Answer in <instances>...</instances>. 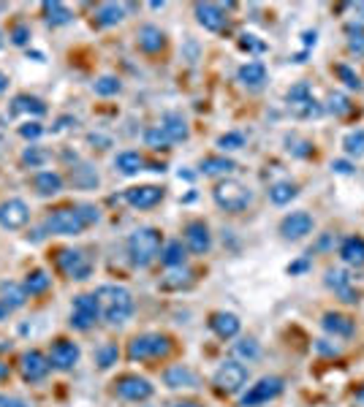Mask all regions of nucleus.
I'll list each match as a JSON object with an SVG mask.
<instances>
[{
	"label": "nucleus",
	"mask_w": 364,
	"mask_h": 407,
	"mask_svg": "<svg viewBox=\"0 0 364 407\" xmlns=\"http://www.w3.org/2000/svg\"><path fill=\"white\" fill-rule=\"evenodd\" d=\"M332 169H335L337 174H351V171H354V166H351L348 160H335V163H332Z\"/></svg>",
	"instance_id": "nucleus-53"
},
{
	"label": "nucleus",
	"mask_w": 364,
	"mask_h": 407,
	"mask_svg": "<svg viewBox=\"0 0 364 407\" xmlns=\"http://www.w3.org/2000/svg\"><path fill=\"white\" fill-rule=\"evenodd\" d=\"M213 383H215V388L220 394H239L245 388V383H247V367L234 361V358H228V361H223L218 367Z\"/></svg>",
	"instance_id": "nucleus-7"
},
{
	"label": "nucleus",
	"mask_w": 364,
	"mask_h": 407,
	"mask_svg": "<svg viewBox=\"0 0 364 407\" xmlns=\"http://www.w3.org/2000/svg\"><path fill=\"white\" fill-rule=\"evenodd\" d=\"M185 258H188V247L180 242V239H171L163 245L160 250V264L169 267V269H177V267H185Z\"/></svg>",
	"instance_id": "nucleus-26"
},
{
	"label": "nucleus",
	"mask_w": 364,
	"mask_h": 407,
	"mask_svg": "<svg viewBox=\"0 0 364 407\" xmlns=\"http://www.w3.org/2000/svg\"><path fill=\"white\" fill-rule=\"evenodd\" d=\"M239 47H242L245 52H264V49H267V44L258 41L256 36H242V38H239Z\"/></svg>",
	"instance_id": "nucleus-51"
},
{
	"label": "nucleus",
	"mask_w": 364,
	"mask_h": 407,
	"mask_svg": "<svg viewBox=\"0 0 364 407\" xmlns=\"http://www.w3.org/2000/svg\"><path fill=\"white\" fill-rule=\"evenodd\" d=\"M321 326H324V332L326 334H332V337H354V321L348 318V315H343V312H326L324 318H321Z\"/></svg>",
	"instance_id": "nucleus-20"
},
{
	"label": "nucleus",
	"mask_w": 364,
	"mask_h": 407,
	"mask_svg": "<svg viewBox=\"0 0 364 407\" xmlns=\"http://www.w3.org/2000/svg\"><path fill=\"white\" fill-rule=\"evenodd\" d=\"M117 358H120V347H117L114 342L101 345V347H98V353H95V361H98V367H101V369L114 367V364H117Z\"/></svg>",
	"instance_id": "nucleus-39"
},
{
	"label": "nucleus",
	"mask_w": 364,
	"mask_h": 407,
	"mask_svg": "<svg viewBox=\"0 0 364 407\" xmlns=\"http://www.w3.org/2000/svg\"><path fill=\"white\" fill-rule=\"evenodd\" d=\"M160 128H163V134L171 138V144L174 141H185L188 138V123H185V117L182 114H177V112H169V114H163V120H160Z\"/></svg>",
	"instance_id": "nucleus-28"
},
{
	"label": "nucleus",
	"mask_w": 364,
	"mask_h": 407,
	"mask_svg": "<svg viewBox=\"0 0 364 407\" xmlns=\"http://www.w3.org/2000/svg\"><path fill=\"white\" fill-rule=\"evenodd\" d=\"M95 296H98V304H101V312H104L106 323L120 326V323H125L131 318L134 296H131L128 288H123V285H101L95 291Z\"/></svg>",
	"instance_id": "nucleus-1"
},
{
	"label": "nucleus",
	"mask_w": 364,
	"mask_h": 407,
	"mask_svg": "<svg viewBox=\"0 0 364 407\" xmlns=\"http://www.w3.org/2000/svg\"><path fill=\"white\" fill-rule=\"evenodd\" d=\"M174 407H202L199 402H180V405H174Z\"/></svg>",
	"instance_id": "nucleus-59"
},
{
	"label": "nucleus",
	"mask_w": 364,
	"mask_h": 407,
	"mask_svg": "<svg viewBox=\"0 0 364 407\" xmlns=\"http://www.w3.org/2000/svg\"><path fill=\"white\" fill-rule=\"evenodd\" d=\"M302 38H304V47H315V30L302 33Z\"/></svg>",
	"instance_id": "nucleus-54"
},
{
	"label": "nucleus",
	"mask_w": 364,
	"mask_h": 407,
	"mask_svg": "<svg viewBox=\"0 0 364 407\" xmlns=\"http://www.w3.org/2000/svg\"><path fill=\"white\" fill-rule=\"evenodd\" d=\"M41 8H44V14H47V22L55 25V27H58V25H69V22L73 19V14L60 3V0H47Z\"/></svg>",
	"instance_id": "nucleus-36"
},
{
	"label": "nucleus",
	"mask_w": 364,
	"mask_h": 407,
	"mask_svg": "<svg viewBox=\"0 0 364 407\" xmlns=\"http://www.w3.org/2000/svg\"><path fill=\"white\" fill-rule=\"evenodd\" d=\"M313 228H315V220L307 212H291V214H286L280 220V236L289 239V242L304 239L307 234H313Z\"/></svg>",
	"instance_id": "nucleus-14"
},
{
	"label": "nucleus",
	"mask_w": 364,
	"mask_h": 407,
	"mask_svg": "<svg viewBox=\"0 0 364 407\" xmlns=\"http://www.w3.org/2000/svg\"><path fill=\"white\" fill-rule=\"evenodd\" d=\"M30 220V209L22 199H8L0 204V225L5 231H19L22 225H27Z\"/></svg>",
	"instance_id": "nucleus-16"
},
{
	"label": "nucleus",
	"mask_w": 364,
	"mask_h": 407,
	"mask_svg": "<svg viewBox=\"0 0 364 407\" xmlns=\"http://www.w3.org/2000/svg\"><path fill=\"white\" fill-rule=\"evenodd\" d=\"M196 19L210 33H220L226 27V22H228L223 5H218V3H196Z\"/></svg>",
	"instance_id": "nucleus-17"
},
{
	"label": "nucleus",
	"mask_w": 364,
	"mask_h": 407,
	"mask_svg": "<svg viewBox=\"0 0 364 407\" xmlns=\"http://www.w3.org/2000/svg\"><path fill=\"white\" fill-rule=\"evenodd\" d=\"M302 269H307V264H304V261H299V264L289 267V271H291V274H296V271H302Z\"/></svg>",
	"instance_id": "nucleus-57"
},
{
	"label": "nucleus",
	"mask_w": 364,
	"mask_h": 407,
	"mask_svg": "<svg viewBox=\"0 0 364 407\" xmlns=\"http://www.w3.org/2000/svg\"><path fill=\"white\" fill-rule=\"evenodd\" d=\"M11 312H14V310H11V307H5V304L0 301V321H8V315H11Z\"/></svg>",
	"instance_id": "nucleus-56"
},
{
	"label": "nucleus",
	"mask_w": 364,
	"mask_h": 407,
	"mask_svg": "<svg viewBox=\"0 0 364 407\" xmlns=\"http://www.w3.org/2000/svg\"><path fill=\"white\" fill-rule=\"evenodd\" d=\"M166 47V36H163V30L160 27H155V25H145L142 30H139V49L147 52V55H155V52H160Z\"/></svg>",
	"instance_id": "nucleus-24"
},
{
	"label": "nucleus",
	"mask_w": 364,
	"mask_h": 407,
	"mask_svg": "<svg viewBox=\"0 0 364 407\" xmlns=\"http://www.w3.org/2000/svg\"><path fill=\"white\" fill-rule=\"evenodd\" d=\"M95 19H98V25H104V27L120 25V22L125 19V5H120V3H101L98 11H95Z\"/></svg>",
	"instance_id": "nucleus-33"
},
{
	"label": "nucleus",
	"mask_w": 364,
	"mask_h": 407,
	"mask_svg": "<svg viewBox=\"0 0 364 407\" xmlns=\"http://www.w3.org/2000/svg\"><path fill=\"white\" fill-rule=\"evenodd\" d=\"M47 160H49V152L41 149V147H27V149L22 152V163L30 166V169H41Z\"/></svg>",
	"instance_id": "nucleus-43"
},
{
	"label": "nucleus",
	"mask_w": 364,
	"mask_h": 407,
	"mask_svg": "<svg viewBox=\"0 0 364 407\" xmlns=\"http://www.w3.org/2000/svg\"><path fill=\"white\" fill-rule=\"evenodd\" d=\"M145 144L152 147V149H169V147H171V138L163 134L160 125H152V128L145 131Z\"/></svg>",
	"instance_id": "nucleus-42"
},
{
	"label": "nucleus",
	"mask_w": 364,
	"mask_h": 407,
	"mask_svg": "<svg viewBox=\"0 0 364 407\" xmlns=\"http://www.w3.org/2000/svg\"><path fill=\"white\" fill-rule=\"evenodd\" d=\"M343 147H345V152H348V155L362 158L364 155V128L345 134V138H343Z\"/></svg>",
	"instance_id": "nucleus-44"
},
{
	"label": "nucleus",
	"mask_w": 364,
	"mask_h": 407,
	"mask_svg": "<svg viewBox=\"0 0 364 407\" xmlns=\"http://www.w3.org/2000/svg\"><path fill=\"white\" fill-rule=\"evenodd\" d=\"M84 220L79 214L76 206H60V209H52V214L47 217V231L49 234H58V236H79L84 231Z\"/></svg>",
	"instance_id": "nucleus-6"
},
{
	"label": "nucleus",
	"mask_w": 364,
	"mask_h": 407,
	"mask_svg": "<svg viewBox=\"0 0 364 407\" xmlns=\"http://www.w3.org/2000/svg\"><path fill=\"white\" fill-rule=\"evenodd\" d=\"M326 109H329L332 114H337V117H345V114H351V109H354V103H351V98H348L345 92H329V101H326Z\"/></svg>",
	"instance_id": "nucleus-38"
},
{
	"label": "nucleus",
	"mask_w": 364,
	"mask_h": 407,
	"mask_svg": "<svg viewBox=\"0 0 364 407\" xmlns=\"http://www.w3.org/2000/svg\"><path fill=\"white\" fill-rule=\"evenodd\" d=\"M163 383H166L169 388H193V386H196V375H193L188 367L177 364V367H169V369L163 372Z\"/></svg>",
	"instance_id": "nucleus-27"
},
{
	"label": "nucleus",
	"mask_w": 364,
	"mask_h": 407,
	"mask_svg": "<svg viewBox=\"0 0 364 407\" xmlns=\"http://www.w3.org/2000/svg\"><path fill=\"white\" fill-rule=\"evenodd\" d=\"M93 90H95V95L109 98V95H117V92L123 90V84H120V79H117V76H101V79L93 84Z\"/></svg>",
	"instance_id": "nucleus-41"
},
{
	"label": "nucleus",
	"mask_w": 364,
	"mask_h": 407,
	"mask_svg": "<svg viewBox=\"0 0 364 407\" xmlns=\"http://www.w3.org/2000/svg\"><path fill=\"white\" fill-rule=\"evenodd\" d=\"M171 353V339L166 334H139L128 342L125 356L131 361H160Z\"/></svg>",
	"instance_id": "nucleus-4"
},
{
	"label": "nucleus",
	"mask_w": 364,
	"mask_h": 407,
	"mask_svg": "<svg viewBox=\"0 0 364 407\" xmlns=\"http://www.w3.org/2000/svg\"><path fill=\"white\" fill-rule=\"evenodd\" d=\"M296 193H299V188L293 185L291 180H283V182H275V185L269 188V201L278 204V206H283V204L293 201Z\"/></svg>",
	"instance_id": "nucleus-37"
},
{
	"label": "nucleus",
	"mask_w": 364,
	"mask_h": 407,
	"mask_svg": "<svg viewBox=\"0 0 364 407\" xmlns=\"http://www.w3.org/2000/svg\"><path fill=\"white\" fill-rule=\"evenodd\" d=\"M41 134H44V125H41V123H36V120H33V123H25V125H19V136H22V138H30V141H36V138H38Z\"/></svg>",
	"instance_id": "nucleus-50"
},
{
	"label": "nucleus",
	"mask_w": 364,
	"mask_h": 407,
	"mask_svg": "<svg viewBox=\"0 0 364 407\" xmlns=\"http://www.w3.org/2000/svg\"><path fill=\"white\" fill-rule=\"evenodd\" d=\"M340 258L348 264V267H364V239L362 236H348L343 239L340 245Z\"/></svg>",
	"instance_id": "nucleus-25"
},
{
	"label": "nucleus",
	"mask_w": 364,
	"mask_h": 407,
	"mask_svg": "<svg viewBox=\"0 0 364 407\" xmlns=\"http://www.w3.org/2000/svg\"><path fill=\"white\" fill-rule=\"evenodd\" d=\"M185 247L196 256H207L213 250V234H210V225L204 220H191L185 225Z\"/></svg>",
	"instance_id": "nucleus-13"
},
{
	"label": "nucleus",
	"mask_w": 364,
	"mask_h": 407,
	"mask_svg": "<svg viewBox=\"0 0 364 407\" xmlns=\"http://www.w3.org/2000/svg\"><path fill=\"white\" fill-rule=\"evenodd\" d=\"M326 285H329L337 296H343V301H348V304H356V301H359V293L354 291V280H351L348 271L329 269L326 271Z\"/></svg>",
	"instance_id": "nucleus-19"
},
{
	"label": "nucleus",
	"mask_w": 364,
	"mask_h": 407,
	"mask_svg": "<svg viewBox=\"0 0 364 407\" xmlns=\"http://www.w3.org/2000/svg\"><path fill=\"white\" fill-rule=\"evenodd\" d=\"M19 369H22V378L27 383H38L49 375L52 364H49V356H44L41 350H27L22 358H19Z\"/></svg>",
	"instance_id": "nucleus-15"
},
{
	"label": "nucleus",
	"mask_w": 364,
	"mask_h": 407,
	"mask_svg": "<svg viewBox=\"0 0 364 407\" xmlns=\"http://www.w3.org/2000/svg\"><path fill=\"white\" fill-rule=\"evenodd\" d=\"M33 188H36V193L44 196V199L58 196V193L63 190V177H60L58 171H38V174L33 177Z\"/></svg>",
	"instance_id": "nucleus-22"
},
{
	"label": "nucleus",
	"mask_w": 364,
	"mask_h": 407,
	"mask_svg": "<svg viewBox=\"0 0 364 407\" xmlns=\"http://www.w3.org/2000/svg\"><path fill=\"white\" fill-rule=\"evenodd\" d=\"M58 267L60 271L66 274V277H71V280H87L90 274H93V264H90V258L82 253V250H73V247H63L60 253H58Z\"/></svg>",
	"instance_id": "nucleus-10"
},
{
	"label": "nucleus",
	"mask_w": 364,
	"mask_h": 407,
	"mask_svg": "<svg viewBox=\"0 0 364 407\" xmlns=\"http://www.w3.org/2000/svg\"><path fill=\"white\" fill-rule=\"evenodd\" d=\"M5 87H8V76L0 71V92H5Z\"/></svg>",
	"instance_id": "nucleus-58"
},
{
	"label": "nucleus",
	"mask_w": 364,
	"mask_h": 407,
	"mask_svg": "<svg viewBox=\"0 0 364 407\" xmlns=\"http://www.w3.org/2000/svg\"><path fill=\"white\" fill-rule=\"evenodd\" d=\"M231 356H234V361H245V364H250V361H256L258 356H261V347H258V342L253 337H242L239 342H234L231 345Z\"/></svg>",
	"instance_id": "nucleus-32"
},
{
	"label": "nucleus",
	"mask_w": 364,
	"mask_h": 407,
	"mask_svg": "<svg viewBox=\"0 0 364 407\" xmlns=\"http://www.w3.org/2000/svg\"><path fill=\"white\" fill-rule=\"evenodd\" d=\"M286 101H289V112L293 117H299V120H310V117H321L324 114V106L313 98L307 82H296L291 90L286 92Z\"/></svg>",
	"instance_id": "nucleus-5"
},
{
	"label": "nucleus",
	"mask_w": 364,
	"mask_h": 407,
	"mask_svg": "<svg viewBox=\"0 0 364 407\" xmlns=\"http://www.w3.org/2000/svg\"><path fill=\"white\" fill-rule=\"evenodd\" d=\"M359 397H362V399H364V391H359Z\"/></svg>",
	"instance_id": "nucleus-61"
},
{
	"label": "nucleus",
	"mask_w": 364,
	"mask_h": 407,
	"mask_svg": "<svg viewBox=\"0 0 364 407\" xmlns=\"http://www.w3.org/2000/svg\"><path fill=\"white\" fill-rule=\"evenodd\" d=\"M71 180L76 188H95V185H98V174H95V169H90V166L71 169Z\"/></svg>",
	"instance_id": "nucleus-40"
},
{
	"label": "nucleus",
	"mask_w": 364,
	"mask_h": 407,
	"mask_svg": "<svg viewBox=\"0 0 364 407\" xmlns=\"http://www.w3.org/2000/svg\"><path fill=\"white\" fill-rule=\"evenodd\" d=\"M79 358H82V350L71 339H55L52 347H49V364L58 372H71L73 367L79 364Z\"/></svg>",
	"instance_id": "nucleus-11"
},
{
	"label": "nucleus",
	"mask_w": 364,
	"mask_h": 407,
	"mask_svg": "<svg viewBox=\"0 0 364 407\" xmlns=\"http://www.w3.org/2000/svg\"><path fill=\"white\" fill-rule=\"evenodd\" d=\"M213 199H215V204H218L223 212L239 214V212H245L250 206L253 193L239 180H220L218 185L213 188Z\"/></svg>",
	"instance_id": "nucleus-3"
},
{
	"label": "nucleus",
	"mask_w": 364,
	"mask_h": 407,
	"mask_svg": "<svg viewBox=\"0 0 364 407\" xmlns=\"http://www.w3.org/2000/svg\"><path fill=\"white\" fill-rule=\"evenodd\" d=\"M22 112L41 117V114H47V103L41 98H33V95H16L11 103V114H22Z\"/></svg>",
	"instance_id": "nucleus-31"
},
{
	"label": "nucleus",
	"mask_w": 364,
	"mask_h": 407,
	"mask_svg": "<svg viewBox=\"0 0 364 407\" xmlns=\"http://www.w3.org/2000/svg\"><path fill=\"white\" fill-rule=\"evenodd\" d=\"M218 147L223 152H234V149H242L245 147V136L236 134V131H228L218 138Z\"/></svg>",
	"instance_id": "nucleus-46"
},
{
	"label": "nucleus",
	"mask_w": 364,
	"mask_h": 407,
	"mask_svg": "<svg viewBox=\"0 0 364 407\" xmlns=\"http://www.w3.org/2000/svg\"><path fill=\"white\" fill-rule=\"evenodd\" d=\"M335 73L340 76V82H343L345 87H351V90H362V79H359L356 71H351L348 66H335Z\"/></svg>",
	"instance_id": "nucleus-47"
},
{
	"label": "nucleus",
	"mask_w": 364,
	"mask_h": 407,
	"mask_svg": "<svg viewBox=\"0 0 364 407\" xmlns=\"http://www.w3.org/2000/svg\"><path fill=\"white\" fill-rule=\"evenodd\" d=\"M0 407H30L25 399H16V397H5L0 394Z\"/></svg>",
	"instance_id": "nucleus-52"
},
{
	"label": "nucleus",
	"mask_w": 364,
	"mask_h": 407,
	"mask_svg": "<svg viewBox=\"0 0 364 407\" xmlns=\"http://www.w3.org/2000/svg\"><path fill=\"white\" fill-rule=\"evenodd\" d=\"M145 166H147L145 155H139L136 149H125V152H120V155L114 158V169H117L120 174H125V177H134V174L145 171Z\"/></svg>",
	"instance_id": "nucleus-23"
},
{
	"label": "nucleus",
	"mask_w": 364,
	"mask_h": 407,
	"mask_svg": "<svg viewBox=\"0 0 364 407\" xmlns=\"http://www.w3.org/2000/svg\"><path fill=\"white\" fill-rule=\"evenodd\" d=\"M8 38H11L14 47H27V41H30V27H27L25 22H16V25L11 27Z\"/></svg>",
	"instance_id": "nucleus-48"
},
{
	"label": "nucleus",
	"mask_w": 364,
	"mask_h": 407,
	"mask_svg": "<svg viewBox=\"0 0 364 407\" xmlns=\"http://www.w3.org/2000/svg\"><path fill=\"white\" fill-rule=\"evenodd\" d=\"M236 76H239V82H242L245 87H261V84L267 82V66L258 63V60H250V63L239 66Z\"/></svg>",
	"instance_id": "nucleus-30"
},
{
	"label": "nucleus",
	"mask_w": 364,
	"mask_h": 407,
	"mask_svg": "<svg viewBox=\"0 0 364 407\" xmlns=\"http://www.w3.org/2000/svg\"><path fill=\"white\" fill-rule=\"evenodd\" d=\"M0 301H3L5 307H11V310H19V307L27 301V293H25V288L16 285V282H0Z\"/></svg>",
	"instance_id": "nucleus-35"
},
{
	"label": "nucleus",
	"mask_w": 364,
	"mask_h": 407,
	"mask_svg": "<svg viewBox=\"0 0 364 407\" xmlns=\"http://www.w3.org/2000/svg\"><path fill=\"white\" fill-rule=\"evenodd\" d=\"M114 391L117 397L128 399V402H145L152 397V383L147 378H139V375H123L117 383H114Z\"/></svg>",
	"instance_id": "nucleus-12"
},
{
	"label": "nucleus",
	"mask_w": 364,
	"mask_h": 407,
	"mask_svg": "<svg viewBox=\"0 0 364 407\" xmlns=\"http://www.w3.org/2000/svg\"><path fill=\"white\" fill-rule=\"evenodd\" d=\"M49 285H52V277H49L44 269L27 271V277H25V282H22V288H25L27 296H41Z\"/></svg>",
	"instance_id": "nucleus-34"
},
{
	"label": "nucleus",
	"mask_w": 364,
	"mask_h": 407,
	"mask_svg": "<svg viewBox=\"0 0 364 407\" xmlns=\"http://www.w3.org/2000/svg\"><path fill=\"white\" fill-rule=\"evenodd\" d=\"M199 171H202L204 177H226V174L236 171V163H234L231 158H226V155H213V158H204V160H202Z\"/></svg>",
	"instance_id": "nucleus-29"
},
{
	"label": "nucleus",
	"mask_w": 364,
	"mask_h": 407,
	"mask_svg": "<svg viewBox=\"0 0 364 407\" xmlns=\"http://www.w3.org/2000/svg\"><path fill=\"white\" fill-rule=\"evenodd\" d=\"M76 209H79V214H82L84 225H93V223H98V220H101V212H98L93 204H79Z\"/></svg>",
	"instance_id": "nucleus-49"
},
{
	"label": "nucleus",
	"mask_w": 364,
	"mask_h": 407,
	"mask_svg": "<svg viewBox=\"0 0 364 407\" xmlns=\"http://www.w3.org/2000/svg\"><path fill=\"white\" fill-rule=\"evenodd\" d=\"M345 33H348V49H351L354 55H364V27L362 25H348Z\"/></svg>",
	"instance_id": "nucleus-45"
},
{
	"label": "nucleus",
	"mask_w": 364,
	"mask_h": 407,
	"mask_svg": "<svg viewBox=\"0 0 364 407\" xmlns=\"http://www.w3.org/2000/svg\"><path fill=\"white\" fill-rule=\"evenodd\" d=\"M128 256H131V264L134 267H149L158 256H160V231L158 228H136L131 236H128Z\"/></svg>",
	"instance_id": "nucleus-2"
},
{
	"label": "nucleus",
	"mask_w": 364,
	"mask_h": 407,
	"mask_svg": "<svg viewBox=\"0 0 364 407\" xmlns=\"http://www.w3.org/2000/svg\"><path fill=\"white\" fill-rule=\"evenodd\" d=\"M160 199H163V188L158 185H136L125 190V201L134 209H152L155 204H160Z\"/></svg>",
	"instance_id": "nucleus-18"
},
{
	"label": "nucleus",
	"mask_w": 364,
	"mask_h": 407,
	"mask_svg": "<svg viewBox=\"0 0 364 407\" xmlns=\"http://www.w3.org/2000/svg\"><path fill=\"white\" fill-rule=\"evenodd\" d=\"M210 329L215 332V337L234 339L239 334L242 323H239V318H236L234 312H213V315H210Z\"/></svg>",
	"instance_id": "nucleus-21"
},
{
	"label": "nucleus",
	"mask_w": 364,
	"mask_h": 407,
	"mask_svg": "<svg viewBox=\"0 0 364 407\" xmlns=\"http://www.w3.org/2000/svg\"><path fill=\"white\" fill-rule=\"evenodd\" d=\"M3 44H5V38H3V30H0V49H3Z\"/></svg>",
	"instance_id": "nucleus-60"
},
{
	"label": "nucleus",
	"mask_w": 364,
	"mask_h": 407,
	"mask_svg": "<svg viewBox=\"0 0 364 407\" xmlns=\"http://www.w3.org/2000/svg\"><path fill=\"white\" fill-rule=\"evenodd\" d=\"M8 375H11V367H8V364H5L3 358H0V380H5Z\"/></svg>",
	"instance_id": "nucleus-55"
},
{
	"label": "nucleus",
	"mask_w": 364,
	"mask_h": 407,
	"mask_svg": "<svg viewBox=\"0 0 364 407\" xmlns=\"http://www.w3.org/2000/svg\"><path fill=\"white\" fill-rule=\"evenodd\" d=\"M98 315H101V304H98V296L95 293H79L73 299L71 326L76 332H90L98 323Z\"/></svg>",
	"instance_id": "nucleus-8"
},
{
	"label": "nucleus",
	"mask_w": 364,
	"mask_h": 407,
	"mask_svg": "<svg viewBox=\"0 0 364 407\" xmlns=\"http://www.w3.org/2000/svg\"><path fill=\"white\" fill-rule=\"evenodd\" d=\"M283 388H286L283 378H278V375H267V378H261L256 386H250L247 394H242V407L267 405V402H272L275 397H280Z\"/></svg>",
	"instance_id": "nucleus-9"
}]
</instances>
